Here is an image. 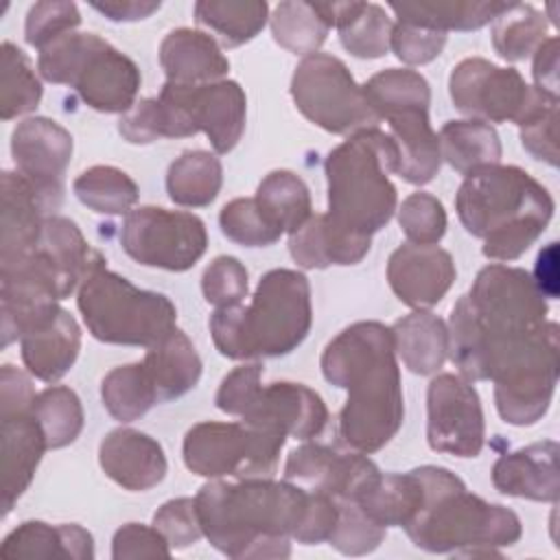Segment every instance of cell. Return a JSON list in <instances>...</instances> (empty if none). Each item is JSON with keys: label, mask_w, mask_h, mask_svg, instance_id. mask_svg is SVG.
Here are the masks:
<instances>
[{"label": "cell", "mask_w": 560, "mask_h": 560, "mask_svg": "<svg viewBox=\"0 0 560 560\" xmlns=\"http://www.w3.org/2000/svg\"><path fill=\"white\" fill-rule=\"evenodd\" d=\"M269 22L276 44L293 55L304 57L317 52L330 31L315 4L302 0H284L276 4Z\"/></svg>", "instance_id": "7bdbcfd3"}, {"label": "cell", "mask_w": 560, "mask_h": 560, "mask_svg": "<svg viewBox=\"0 0 560 560\" xmlns=\"http://www.w3.org/2000/svg\"><path fill=\"white\" fill-rule=\"evenodd\" d=\"M553 197L527 171L490 164L464 177L455 195V210L468 234L483 238V256L514 260L547 230Z\"/></svg>", "instance_id": "3957f363"}, {"label": "cell", "mask_w": 560, "mask_h": 560, "mask_svg": "<svg viewBox=\"0 0 560 560\" xmlns=\"http://www.w3.org/2000/svg\"><path fill=\"white\" fill-rule=\"evenodd\" d=\"M287 435L252 422H197L182 444L190 472L208 479L273 477Z\"/></svg>", "instance_id": "9c48e42d"}, {"label": "cell", "mask_w": 560, "mask_h": 560, "mask_svg": "<svg viewBox=\"0 0 560 560\" xmlns=\"http://www.w3.org/2000/svg\"><path fill=\"white\" fill-rule=\"evenodd\" d=\"M72 136L57 120L35 116L18 122L11 133L15 171L37 192L44 212H55L63 201L66 168L72 158Z\"/></svg>", "instance_id": "9a60e30c"}, {"label": "cell", "mask_w": 560, "mask_h": 560, "mask_svg": "<svg viewBox=\"0 0 560 560\" xmlns=\"http://www.w3.org/2000/svg\"><path fill=\"white\" fill-rule=\"evenodd\" d=\"M378 472V466L361 451L306 440L289 453L284 464V479L335 499H357Z\"/></svg>", "instance_id": "e0dca14e"}, {"label": "cell", "mask_w": 560, "mask_h": 560, "mask_svg": "<svg viewBox=\"0 0 560 560\" xmlns=\"http://www.w3.org/2000/svg\"><path fill=\"white\" fill-rule=\"evenodd\" d=\"M363 92L381 120L405 109H429L431 105L429 81L409 68H387L376 72L363 83Z\"/></svg>", "instance_id": "ab89813d"}, {"label": "cell", "mask_w": 560, "mask_h": 560, "mask_svg": "<svg viewBox=\"0 0 560 560\" xmlns=\"http://www.w3.org/2000/svg\"><path fill=\"white\" fill-rule=\"evenodd\" d=\"M221 232L243 247L273 245L282 232L271 223L256 197H236L228 201L219 212Z\"/></svg>", "instance_id": "7dc6e473"}, {"label": "cell", "mask_w": 560, "mask_h": 560, "mask_svg": "<svg viewBox=\"0 0 560 560\" xmlns=\"http://www.w3.org/2000/svg\"><path fill=\"white\" fill-rule=\"evenodd\" d=\"M0 420H2V514L7 516L15 505V501L31 486L48 444L33 409L2 413Z\"/></svg>", "instance_id": "7402d4cb"}, {"label": "cell", "mask_w": 560, "mask_h": 560, "mask_svg": "<svg viewBox=\"0 0 560 560\" xmlns=\"http://www.w3.org/2000/svg\"><path fill=\"white\" fill-rule=\"evenodd\" d=\"M160 66L168 83L203 85L221 81L230 61L221 52L219 42L195 28H173L160 44Z\"/></svg>", "instance_id": "603a6c76"}, {"label": "cell", "mask_w": 560, "mask_h": 560, "mask_svg": "<svg viewBox=\"0 0 560 560\" xmlns=\"http://www.w3.org/2000/svg\"><path fill=\"white\" fill-rule=\"evenodd\" d=\"M33 413L46 435L48 448H63L72 444L83 431V407L74 389L66 385H50L37 392Z\"/></svg>", "instance_id": "f6af8a7d"}, {"label": "cell", "mask_w": 560, "mask_h": 560, "mask_svg": "<svg viewBox=\"0 0 560 560\" xmlns=\"http://www.w3.org/2000/svg\"><path fill=\"white\" fill-rule=\"evenodd\" d=\"M118 133L131 144H151L162 138H188L195 136L190 118L182 107L164 96L140 98L118 120Z\"/></svg>", "instance_id": "8d00e7d4"}, {"label": "cell", "mask_w": 560, "mask_h": 560, "mask_svg": "<svg viewBox=\"0 0 560 560\" xmlns=\"http://www.w3.org/2000/svg\"><path fill=\"white\" fill-rule=\"evenodd\" d=\"M44 219V206L31 184L18 171H4L0 265L15 262L37 247Z\"/></svg>", "instance_id": "484cf974"}, {"label": "cell", "mask_w": 560, "mask_h": 560, "mask_svg": "<svg viewBox=\"0 0 560 560\" xmlns=\"http://www.w3.org/2000/svg\"><path fill=\"white\" fill-rule=\"evenodd\" d=\"M260 378H262V365L258 361L245 363L234 368L230 374L223 376L214 402L223 413L230 416H243L256 400L260 392Z\"/></svg>", "instance_id": "9f6ffc18"}, {"label": "cell", "mask_w": 560, "mask_h": 560, "mask_svg": "<svg viewBox=\"0 0 560 560\" xmlns=\"http://www.w3.org/2000/svg\"><path fill=\"white\" fill-rule=\"evenodd\" d=\"M398 149L389 133L363 129L337 144L326 162L328 217L346 232L372 236L389 223L398 195L389 175L396 173Z\"/></svg>", "instance_id": "8992f818"}, {"label": "cell", "mask_w": 560, "mask_h": 560, "mask_svg": "<svg viewBox=\"0 0 560 560\" xmlns=\"http://www.w3.org/2000/svg\"><path fill=\"white\" fill-rule=\"evenodd\" d=\"M508 2H472V0H420L389 2L398 22L433 28V31H477L490 24Z\"/></svg>", "instance_id": "d6a6232c"}, {"label": "cell", "mask_w": 560, "mask_h": 560, "mask_svg": "<svg viewBox=\"0 0 560 560\" xmlns=\"http://www.w3.org/2000/svg\"><path fill=\"white\" fill-rule=\"evenodd\" d=\"M208 542L230 558H289L308 490L273 477L203 483L195 497Z\"/></svg>", "instance_id": "7a4b0ae2"}, {"label": "cell", "mask_w": 560, "mask_h": 560, "mask_svg": "<svg viewBox=\"0 0 560 560\" xmlns=\"http://www.w3.org/2000/svg\"><path fill=\"white\" fill-rule=\"evenodd\" d=\"M486 424L477 389L459 374L442 372L427 389V442L438 453L477 457Z\"/></svg>", "instance_id": "5bb4252c"}, {"label": "cell", "mask_w": 560, "mask_h": 560, "mask_svg": "<svg viewBox=\"0 0 560 560\" xmlns=\"http://www.w3.org/2000/svg\"><path fill=\"white\" fill-rule=\"evenodd\" d=\"M446 44V33L407 24V22H394L389 48L394 55L409 66H422L440 57L442 48Z\"/></svg>", "instance_id": "11a10c76"}, {"label": "cell", "mask_w": 560, "mask_h": 560, "mask_svg": "<svg viewBox=\"0 0 560 560\" xmlns=\"http://www.w3.org/2000/svg\"><path fill=\"white\" fill-rule=\"evenodd\" d=\"M558 241L547 243L538 256H536V265H534V273L532 280L538 287V291L549 298L556 300L560 293V269H558Z\"/></svg>", "instance_id": "6125c7cd"}, {"label": "cell", "mask_w": 560, "mask_h": 560, "mask_svg": "<svg viewBox=\"0 0 560 560\" xmlns=\"http://www.w3.org/2000/svg\"><path fill=\"white\" fill-rule=\"evenodd\" d=\"M448 94L462 114L483 122L521 125L547 98L525 83L516 68H501L483 57L462 59L448 77Z\"/></svg>", "instance_id": "7c38bea8"}, {"label": "cell", "mask_w": 560, "mask_h": 560, "mask_svg": "<svg viewBox=\"0 0 560 560\" xmlns=\"http://www.w3.org/2000/svg\"><path fill=\"white\" fill-rule=\"evenodd\" d=\"M42 101V83L28 57L11 42L0 48V116L2 120L33 112Z\"/></svg>", "instance_id": "ee69618b"}, {"label": "cell", "mask_w": 560, "mask_h": 560, "mask_svg": "<svg viewBox=\"0 0 560 560\" xmlns=\"http://www.w3.org/2000/svg\"><path fill=\"white\" fill-rule=\"evenodd\" d=\"M398 223L409 243L438 245L446 232V210L438 197L418 190L405 197L398 208Z\"/></svg>", "instance_id": "681fc988"}, {"label": "cell", "mask_w": 560, "mask_h": 560, "mask_svg": "<svg viewBox=\"0 0 560 560\" xmlns=\"http://www.w3.org/2000/svg\"><path fill=\"white\" fill-rule=\"evenodd\" d=\"M521 144L549 166H558V98H547L521 125Z\"/></svg>", "instance_id": "f5cc1de1"}, {"label": "cell", "mask_w": 560, "mask_h": 560, "mask_svg": "<svg viewBox=\"0 0 560 560\" xmlns=\"http://www.w3.org/2000/svg\"><path fill=\"white\" fill-rule=\"evenodd\" d=\"M385 120L389 122V136L398 149L396 175L416 186L429 184L442 166L440 140L431 129L429 109H405Z\"/></svg>", "instance_id": "4316f807"}, {"label": "cell", "mask_w": 560, "mask_h": 560, "mask_svg": "<svg viewBox=\"0 0 560 560\" xmlns=\"http://www.w3.org/2000/svg\"><path fill=\"white\" fill-rule=\"evenodd\" d=\"M35 249L57 269L68 295L79 289L85 273L101 256L88 245L79 225L59 214H48L44 219Z\"/></svg>", "instance_id": "1f68e13d"}, {"label": "cell", "mask_w": 560, "mask_h": 560, "mask_svg": "<svg viewBox=\"0 0 560 560\" xmlns=\"http://www.w3.org/2000/svg\"><path fill=\"white\" fill-rule=\"evenodd\" d=\"M440 153L464 177L477 168L501 162V140L492 125L483 120H448L442 125Z\"/></svg>", "instance_id": "836d02e7"}, {"label": "cell", "mask_w": 560, "mask_h": 560, "mask_svg": "<svg viewBox=\"0 0 560 560\" xmlns=\"http://www.w3.org/2000/svg\"><path fill=\"white\" fill-rule=\"evenodd\" d=\"M101 400L107 413L118 422L142 418L155 402L158 394L142 361L109 370L101 381Z\"/></svg>", "instance_id": "f35d334b"}, {"label": "cell", "mask_w": 560, "mask_h": 560, "mask_svg": "<svg viewBox=\"0 0 560 560\" xmlns=\"http://www.w3.org/2000/svg\"><path fill=\"white\" fill-rule=\"evenodd\" d=\"M39 74L57 85H70L81 101L103 114H125L136 105L142 83L131 57L96 33H68L37 57Z\"/></svg>", "instance_id": "ba28073f"}, {"label": "cell", "mask_w": 560, "mask_h": 560, "mask_svg": "<svg viewBox=\"0 0 560 560\" xmlns=\"http://www.w3.org/2000/svg\"><path fill=\"white\" fill-rule=\"evenodd\" d=\"M153 527L166 538L171 549L190 547L203 536L197 503L190 497H177L160 505L153 514Z\"/></svg>", "instance_id": "db71d44e"}, {"label": "cell", "mask_w": 560, "mask_h": 560, "mask_svg": "<svg viewBox=\"0 0 560 560\" xmlns=\"http://www.w3.org/2000/svg\"><path fill=\"white\" fill-rule=\"evenodd\" d=\"M455 276L453 256L438 245L405 243L387 260V282L394 295L413 311H424L442 302Z\"/></svg>", "instance_id": "ac0fdd59"}, {"label": "cell", "mask_w": 560, "mask_h": 560, "mask_svg": "<svg viewBox=\"0 0 560 560\" xmlns=\"http://www.w3.org/2000/svg\"><path fill=\"white\" fill-rule=\"evenodd\" d=\"M477 330L503 335L536 328L547 322V298L521 267L501 262L483 267L470 291L459 298Z\"/></svg>", "instance_id": "4fadbf2b"}, {"label": "cell", "mask_w": 560, "mask_h": 560, "mask_svg": "<svg viewBox=\"0 0 560 560\" xmlns=\"http://www.w3.org/2000/svg\"><path fill=\"white\" fill-rule=\"evenodd\" d=\"M201 291L217 308L241 304L249 291L245 265L234 256H217L201 276Z\"/></svg>", "instance_id": "816d5d0a"}, {"label": "cell", "mask_w": 560, "mask_h": 560, "mask_svg": "<svg viewBox=\"0 0 560 560\" xmlns=\"http://www.w3.org/2000/svg\"><path fill=\"white\" fill-rule=\"evenodd\" d=\"M160 96L182 107L197 133L203 131L217 153H230L238 144L245 131L247 98L236 81L221 79L203 85H175L166 81Z\"/></svg>", "instance_id": "2e32d148"}, {"label": "cell", "mask_w": 560, "mask_h": 560, "mask_svg": "<svg viewBox=\"0 0 560 560\" xmlns=\"http://www.w3.org/2000/svg\"><path fill=\"white\" fill-rule=\"evenodd\" d=\"M534 88L542 94L558 98V37L549 35L534 52Z\"/></svg>", "instance_id": "94428289"}, {"label": "cell", "mask_w": 560, "mask_h": 560, "mask_svg": "<svg viewBox=\"0 0 560 560\" xmlns=\"http://www.w3.org/2000/svg\"><path fill=\"white\" fill-rule=\"evenodd\" d=\"M337 516L339 508L335 497L319 490H308V510L293 538L302 545L326 542L337 525Z\"/></svg>", "instance_id": "680465c9"}, {"label": "cell", "mask_w": 560, "mask_h": 560, "mask_svg": "<svg viewBox=\"0 0 560 560\" xmlns=\"http://www.w3.org/2000/svg\"><path fill=\"white\" fill-rule=\"evenodd\" d=\"M214 348L234 361L284 357L308 335L313 324L311 284L295 269H271L247 306H221L210 315Z\"/></svg>", "instance_id": "5b68a950"}, {"label": "cell", "mask_w": 560, "mask_h": 560, "mask_svg": "<svg viewBox=\"0 0 560 560\" xmlns=\"http://www.w3.org/2000/svg\"><path fill=\"white\" fill-rule=\"evenodd\" d=\"M72 190L77 199L98 214H129L138 201V184L122 171L109 164H96L83 171Z\"/></svg>", "instance_id": "60d3db41"}, {"label": "cell", "mask_w": 560, "mask_h": 560, "mask_svg": "<svg viewBox=\"0 0 560 560\" xmlns=\"http://www.w3.org/2000/svg\"><path fill=\"white\" fill-rule=\"evenodd\" d=\"M2 558H94L92 534L77 523L24 521L9 532L0 547Z\"/></svg>", "instance_id": "83f0119b"}, {"label": "cell", "mask_w": 560, "mask_h": 560, "mask_svg": "<svg viewBox=\"0 0 560 560\" xmlns=\"http://www.w3.org/2000/svg\"><path fill=\"white\" fill-rule=\"evenodd\" d=\"M381 527H405L424 503V486L418 470L378 472L354 499Z\"/></svg>", "instance_id": "f546056e"}, {"label": "cell", "mask_w": 560, "mask_h": 560, "mask_svg": "<svg viewBox=\"0 0 560 560\" xmlns=\"http://www.w3.org/2000/svg\"><path fill=\"white\" fill-rule=\"evenodd\" d=\"M254 197L282 234H293L313 210L308 186L300 175L287 168L265 175Z\"/></svg>", "instance_id": "74e56055"}, {"label": "cell", "mask_w": 560, "mask_h": 560, "mask_svg": "<svg viewBox=\"0 0 560 560\" xmlns=\"http://www.w3.org/2000/svg\"><path fill=\"white\" fill-rule=\"evenodd\" d=\"M291 96L302 116L328 133L352 136L381 122L348 66L326 52H313L295 66Z\"/></svg>", "instance_id": "30bf717a"}, {"label": "cell", "mask_w": 560, "mask_h": 560, "mask_svg": "<svg viewBox=\"0 0 560 560\" xmlns=\"http://www.w3.org/2000/svg\"><path fill=\"white\" fill-rule=\"evenodd\" d=\"M168 556H171V545L155 527H149L142 523H127L114 534V540H112L114 560L168 558Z\"/></svg>", "instance_id": "6f0895ef"}, {"label": "cell", "mask_w": 560, "mask_h": 560, "mask_svg": "<svg viewBox=\"0 0 560 560\" xmlns=\"http://www.w3.org/2000/svg\"><path fill=\"white\" fill-rule=\"evenodd\" d=\"M20 350L31 376L55 383L70 372L79 357L81 328L66 308H59L50 319L20 339Z\"/></svg>", "instance_id": "d4e9b609"}, {"label": "cell", "mask_w": 560, "mask_h": 560, "mask_svg": "<svg viewBox=\"0 0 560 560\" xmlns=\"http://www.w3.org/2000/svg\"><path fill=\"white\" fill-rule=\"evenodd\" d=\"M77 306L90 335L116 346L149 348L168 335L177 322V308L164 293L138 289L107 269L103 256L79 284Z\"/></svg>", "instance_id": "52a82bcc"}, {"label": "cell", "mask_w": 560, "mask_h": 560, "mask_svg": "<svg viewBox=\"0 0 560 560\" xmlns=\"http://www.w3.org/2000/svg\"><path fill=\"white\" fill-rule=\"evenodd\" d=\"M560 446L556 440H542L497 457L492 466V486L508 497L556 503L560 497Z\"/></svg>", "instance_id": "44dd1931"}, {"label": "cell", "mask_w": 560, "mask_h": 560, "mask_svg": "<svg viewBox=\"0 0 560 560\" xmlns=\"http://www.w3.org/2000/svg\"><path fill=\"white\" fill-rule=\"evenodd\" d=\"M394 22L381 4L357 2L350 20L339 26L341 46L359 59H376L387 55Z\"/></svg>", "instance_id": "bcb514c9"}, {"label": "cell", "mask_w": 560, "mask_h": 560, "mask_svg": "<svg viewBox=\"0 0 560 560\" xmlns=\"http://www.w3.org/2000/svg\"><path fill=\"white\" fill-rule=\"evenodd\" d=\"M372 247V236H359L339 228L326 212L311 214L289 234L291 258L304 269H326L330 265H357Z\"/></svg>", "instance_id": "cb8c5ba5"}, {"label": "cell", "mask_w": 560, "mask_h": 560, "mask_svg": "<svg viewBox=\"0 0 560 560\" xmlns=\"http://www.w3.org/2000/svg\"><path fill=\"white\" fill-rule=\"evenodd\" d=\"M195 20L217 33L221 46L236 48L252 42L269 20L265 0H199Z\"/></svg>", "instance_id": "d590c367"}, {"label": "cell", "mask_w": 560, "mask_h": 560, "mask_svg": "<svg viewBox=\"0 0 560 560\" xmlns=\"http://www.w3.org/2000/svg\"><path fill=\"white\" fill-rule=\"evenodd\" d=\"M37 392L33 389L31 378L13 368L2 365L0 370V416L2 413H15V411H31L35 405Z\"/></svg>", "instance_id": "91938a15"}, {"label": "cell", "mask_w": 560, "mask_h": 560, "mask_svg": "<svg viewBox=\"0 0 560 560\" xmlns=\"http://www.w3.org/2000/svg\"><path fill=\"white\" fill-rule=\"evenodd\" d=\"M547 39L545 13L523 2L508 7L492 20V46L508 61H521Z\"/></svg>", "instance_id": "b9f144b4"}, {"label": "cell", "mask_w": 560, "mask_h": 560, "mask_svg": "<svg viewBox=\"0 0 560 560\" xmlns=\"http://www.w3.org/2000/svg\"><path fill=\"white\" fill-rule=\"evenodd\" d=\"M241 420L278 429L287 438L311 440L324 431L328 409L315 389L293 381H276L260 387Z\"/></svg>", "instance_id": "d6986e66"}, {"label": "cell", "mask_w": 560, "mask_h": 560, "mask_svg": "<svg viewBox=\"0 0 560 560\" xmlns=\"http://www.w3.org/2000/svg\"><path fill=\"white\" fill-rule=\"evenodd\" d=\"M142 363L153 381L158 402H168L188 394L199 383L203 368L195 343L177 326L147 348Z\"/></svg>", "instance_id": "f1b7e54d"}, {"label": "cell", "mask_w": 560, "mask_h": 560, "mask_svg": "<svg viewBox=\"0 0 560 560\" xmlns=\"http://www.w3.org/2000/svg\"><path fill=\"white\" fill-rule=\"evenodd\" d=\"M92 9L103 13L112 22H138L153 15L162 2L158 0H105V2H90Z\"/></svg>", "instance_id": "be15d7a7"}, {"label": "cell", "mask_w": 560, "mask_h": 560, "mask_svg": "<svg viewBox=\"0 0 560 560\" xmlns=\"http://www.w3.org/2000/svg\"><path fill=\"white\" fill-rule=\"evenodd\" d=\"M339 508L337 525L328 542L343 556L372 553L385 538V527L374 523L354 499H335Z\"/></svg>", "instance_id": "c3c4849f"}, {"label": "cell", "mask_w": 560, "mask_h": 560, "mask_svg": "<svg viewBox=\"0 0 560 560\" xmlns=\"http://www.w3.org/2000/svg\"><path fill=\"white\" fill-rule=\"evenodd\" d=\"M223 184L221 160L203 149H188L175 158L166 173V192L173 203L203 208L212 203Z\"/></svg>", "instance_id": "e575fe53"}, {"label": "cell", "mask_w": 560, "mask_h": 560, "mask_svg": "<svg viewBox=\"0 0 560 560\" xmlns=\"http://www.w3.org/2000/svg\"><path fill=\"white\" fill-rule=\"evenodd\" d=\"M103 472L120 488L144 492L155 488L168 470L162 444L136 429H114L98 444Z\"/></svg>", "instance_id": "ffe728a7"}, {"label": "cell", "mask_w": 560, "mask_h": 560, "mask_svg": "<svg viewBox=\"0 0 560 560\" xmlns=\"http://www.w3.org/2000/svg\"><path fill=\"white\" fill-rule=\"evenodd\" d=\"M416 470L424 486V503L402 529L418 549L475 558L499 556V547L518 542L523 525L516 512L468 492L448 468L418 466Z\"/></svg>", "instance_id": "277c9868"}, {"label": "cell", "mask_w": 560, "mask_h": 560, "mask_svg": "<svg viewBox=\"0 0 560 560\" xmlns=\"http://www.w3.org/2000/svg\"><path fill=\"white\" fill-rule=\"evenodd\" d=\"M120 245L144 267L188 271L208 247L206 223L184 210L140 206L125 214Z\"/></svg>", "instance_id": "8fae6325"}, {"label": "cell", "mask_w": 560, "mask_h": 560, "mask_svg": "<svg viewBox=\"0 0 560 560\" xmlns=\"http://www.w3.org/2000/svg\"><path fill=\"white\" fill-rule=\"evenodd\" d=\"M319 365L328 383L348 392L339 411L341 440L365 455L381 451L405 420L392 328L381 322L350 324L326 343Z\"/></svg>", "instance_id": "6da1fadb"}, {"label": "cell", "mask_w": 560, "mask_h": 560, "mask_svg": "<svg viewBox=\"0 0 560 560\" xmlns=\"http://www.w3.org/2000/svg\"><path fill=\"white\" fill-rule=\"evenodd\" d=\"M394 350L413 374H435L448 357L446 324L431 311H413L392 326Z\"/></svg>", "instance_id": "4dcf8cb0"}, {"label": "cell", "mask_w": 560, "mask_h": 560, "mask_svg": "<svg viewBox=\"0 0 560 560\" xmlns=\"http://www.w3.org/2000/svg\"><path fill=\"white\" fill-rule=\"evenodd\" d=\"M81 24V13L74 2L44 0L35 2L26 13L24 39L35 48H46L55 39L72 33Z\"/></svg>", "instance_id": "f907efd6"}]
</instances>
